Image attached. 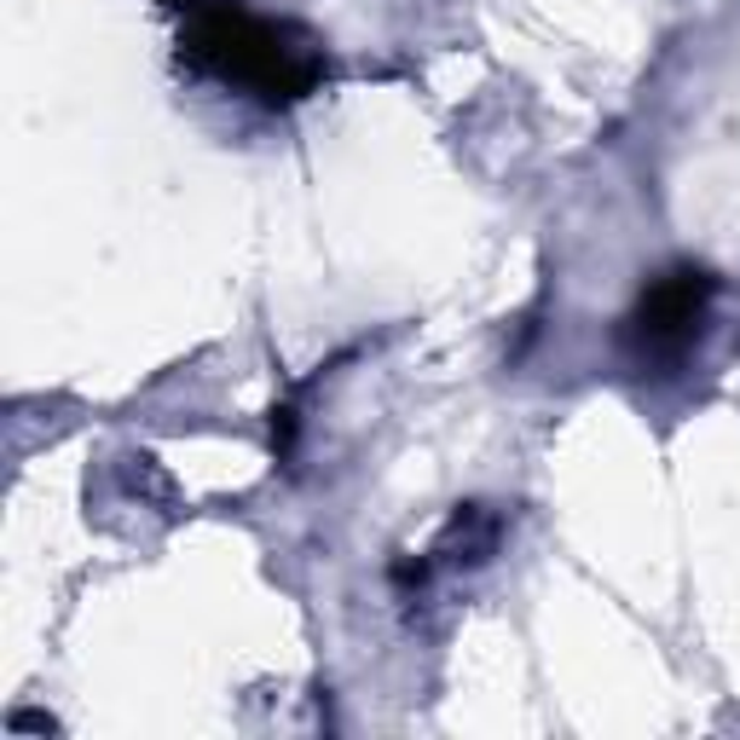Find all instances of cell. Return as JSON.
I'll return each instance as SVG.
<instances>
[{"mask_svg":"<svg viewBox=\"0 0 740 740\" xmlns=\"http://www.w3.org/2000/svg\"><path fill=\"white\" fill-rule=\"evenodd\" d=\"M191 46H197L202 64H215L220 75H232V82L261 87L267 98H295L301 87L313 82V64H295V53H290V46H278L272 30H261L254 18L226 12V7L197 12Z\"/></svg>","mask_w":740,"mask_h":740,"instance_id":"cell-1","label":"cell"},{"mask_svg":"<svg viewBox=\"0 0 740 740\" xmlns=\"http://www.w3.org/2000/svg\"><path fill=\"white\" fill-rule=\"evenodd\" d=\"M706 295H711V278L706 272H671V278H659V284L643 295V308H636L630 330L648 347H682L700 330Z\"/></svg>","mask_w":740,"mask_h":740,"instance_id":"cell-2","label":"cell"}]
</instances>
